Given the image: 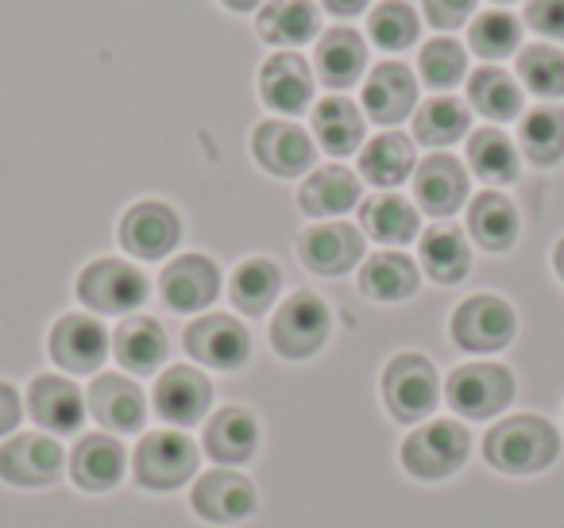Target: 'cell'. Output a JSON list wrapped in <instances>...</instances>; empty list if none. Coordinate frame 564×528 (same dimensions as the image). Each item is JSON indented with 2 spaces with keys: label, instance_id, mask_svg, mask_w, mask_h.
I'll list each match as a JSON object with an SVG mask.
<instances>
[{
  "label": "cell",
  "instance_id": "obj_1",
  "mask_svg": "<svg viewBox=\"0 0 564 528\" xmlns=\"http://www.w3.org/2000/svg\"><path fill=\"white\" fill-rule=\"evenodd\" d=\"M484 455L507 474L545 471L556 459V428L545 417H507L487 432Z\"/></svg>",
  "mask_w": 564,
  "mask_h": 528
},
{
  "label": "cell",
  "instance_id": "obj_2",
  "mask_svg": "<svg viewBox=\"0 0 564 528\" xmlns=\"http://www.w3.org/2000/svg\"><path fill=\"white\" fill-rule=\"evenodd\" d=\"M468 428L460 420H430L402 443V463L417 479H448L468 459Z\"/></svg>",
  "mask_w": 564,
  "mask_h": 528
},
{
  "label": "cell",
  "instance_id": "obj_3",
  "mask_svg": "<svg viewBox=\"0 0 564 528\" xmlns=\"http://www.w3.org/2000/svg\"><path fill=\"white\" fill-rule=\"evenodd\" d=\"M78 297L94 312L120 317V312H132L148 301V278L135 266L120 263V258H97V263H89L82 271Z\"/></svg>",
  "mask_w": 564,
  "mask_h": 528
},
{
  "label": "cell",
  "instance_id": "obj_4",
  "mask_svg": "<svg viewBox=\"0 0 564 528\" xmlns=\"http://www.w3.org/2000/svg\"><path fill=\"white\" fill-rule=\"evenodd\" d=\"M445 397H448V405H453L456 413H464L468 420H487L510 405V397H514V378H510L507 366L468 363L448 374Z\"/></svg>",
  "mask_w": 564,
  "mask_h": 528
},
{
  "label": "cell",
  "instance_id": "obj_5",
  "mask_svg": "<svg viewBox=\"0 0 564 528\" xmlns=\"http://www.w3.org/2000/svg\"><path fill=\"white\" fill-rule=\"evenodd\" d=\"M437 371L422 355H399L383 371V402L394 420H422L437 409Z\"/></svg>",
  "mask_w": 564,
  "mask_h": 528
},
{
  "label": "cell",
  "instance_id": "obj_6",
  "mask_svg": "<svg viewBox=\"0 0 564 528\" xmlns=\"http://www.w3.org/2000/svg\"><path fill=\"white\" fill-rule=\"evenodd\" d=\"M329 336V309L317 294H294L282 301L279 317L271 324V343L286 359H310Z\"/></svg>",
  "mask_w": 564,
  "mask_h": 528
},
{
  "label": "cell",
  "instance_id": "obj_7",
  "mask_svg": "<svg viewBox=\"0 0 564 528\" xmlns=\"http://www.w3.org/2000/svg\"><path fill=\"white\" fill-rule=\"evenodd\" d=\"M132 466L148 490H174L197 471V448L182 432H151L135 448Z\"/></svg>",
  "mask_w": 564,
  "mask_h": 528
},
{
  "label": "cell",
  "instance_id": "obj_8",
  "mask_svg": "<svg viewBox=\"0 0 564 528\" xmlns=\"http://www.w3.org/2000/svg\"><path fill=\"white\" fill-rule=\"evenodd\" d=\"M510 336H514V309L502 297H468L453 312V340L464 351H499L510 343Z\"/></svg>",
  "mask_w": 564,
  "mask_h": 528
},
{
  "label": "cell",
  "instance_id": "obj_9",
  "mask_svg": "<svg viewBox=\"0 0 564 528\" xmlns=\"http://www.w3.org/2000/svg\"><path fill=\"white\" fill-rule=\"evenodd\" d=\"M182 235V220L171 205L140 201L120 220V248L135 258H163L174 251Z\"/></svg>",
  "mask_w": 564,
  "mask_h": 528
},
{
  "label": "cell",
  "instance_id": "obj_10",
  "mask_svg": "<svg viewBox=\"0 0 564 528\" xmlns=\"http://www.w3.org/2000/svg\"><path fill=\"white\" fill-rule=\"evenodd\" d=\"M186 351L205 366L236 371V366L248 363L251 336L236 317H197L186 328Z\"/></svg>",
  "mask_w": 564,
  "mask_h": 528
},
{
  "label": "cell",
  "instance_id": "obj_11",
  "mask_svg": "<svg viewBox=\"0 0 564 528\" xmlns=\"http://www.w3.org/2000/svg\"><path fill=\"white\" fill-rule=\"evenodd\" d=\"M63 474V448L51 436H12L0 448V479L12 486H51Z\"/></svg>",
  "mask_w": 564,
  "mask_h": 528
},
{
  "label": "cell",
  "instance_id": "obj_12",
  "mask_svg": "<svg viewBox=\"0 0 564 528\" xmlns=\"http://www.w3.org/2000/svg\"><path fill=\"white\" fill-rule=\"evenodd\" d=\"M251 151H256L259 166L274 178H294L314 166V143L299 124L286 120H263L251 135Z\"/></svg>",
  "mask_w": 564,
  "mask_h": 528
},
{
  "label": "cell",
  "instance_id": "obj_13",
  "mask_svg": "<svg viewBox=\"0 0 564 528\" xmlns=\"http://www.w3.org/2000/svg\"><path fill=\"white\" fill-rule=\"evenodd\" d=\"M194 513L213 525H236L256 513V486L236 471H209L194 486Z\"/></svg>",
  "mask_w": 564,
  "mask_h": 528
},
{
  "label": "cell",
  "instance_id": "obj_14",
  "mask_svg": "<svg viewBox=\"0 0 564 528\" xmlns=\"http://www.w3.org/2000/svg\"><path fill=\"white\" fill-rule=\"evenodd\" d=\"M109 355V336L94 317H63L51 332V359L70 374H94Z\"/></svg>",
  "mask_w": 564,
  "mask_h": 528
},
{
  "label": "cell",
  "instance_id": "obj_15",
  "mask_svg": "<svg viewBox=\"0 0 564 528\" xmlns=\"http://www.w3.org/2000/svg\"><path fill=\"white\" fill-rule=\"evenodd\" d=\"M220 274L205 255H182L159 278V294H163L166 309L174 312H202L205 305L217 297Z\"/></svg>",
  "mask_w": 564,
  "mask_h": 528
},
{
  "label": "cell",
  "instance_id": "obj_16",
  "mask_svg": "<svg viewBox=\"0 0 564 528\" xmlns=\"http://www.w3.org/2000/svg\"><path fill=\"white\" fill-rule=\"evenodd\" d=\"M213 402V386L202 371L194 366H171L163 378L155 382V413L178 428H189L205 417Z\"/></svg>",
  "mask_w": 564,
  "mask_h": 528
},
{
  "label": "cell",
  "instance_id": "obj_17",
  "mask_svg": "<svg viewBox=\"0 0 564 528\" xmlns=\"http://www.w3.org/2000/svg\"><path fill=\"white\" fill-rule=\"evenodd\" d=\"M302 263L314 274H345L360 263L364 255V235L352 224H314L302 232L299 240Z\"/></svg>",
  "mask_w": 564,
  "mask_h": 528
},
{
  "label": "cell",
  "instance_id": "obj_18",
  "mask_svg": "<svg viewBox=\"0 0 564 528\" xmlns=\"http://www.w3.org/2000/svg\"><path fill=\"white\" fill-rule=\"evenodd\" d=\"M89 413L109 432H140L143 417H148L140 386L132 378H124V374H101V378H94V386H89Z\"/></svg>",
  "mask_w": 564,
  "mask_h": 528
},
{
  "label": "cell",
  "instance_id": "obj_19",
  "mask_svg": "<svg viewBox=\"0 0 564 528\" xmlns=\"http://www.w3.org/2000/svg\"><path fill=\"white\" fill-rule=\"evenodd\" d=\"M414 197L430 217H453L468 197V174L453 155H430L414 170Z\"/></svg>",
  "mask_w": 564,
  "mask_h": 528
},
{
  "label": "cell",
  "instance_id": "obj_20",
  "mask_svg": "<svg viewBox=\"0 0 564 528\" xmlns=\"http://www.w3.org/2000/svg\"><path fill=\"white\" fill-rule=\"evenodd\" d=\"M28 409H32L35 425L58 436L78 432L82 420H86V402H82L78 386L70 378H58V374H43V378L32 382Z\"/></svg>",
  "mask_w": 564,
  "mask_h": 528
},
{
  "label": "cell",
  "instance_id": "obj_21",
  "mask_svg": "<svg viewBox=\"0 0 564 528\" xmlns=\"http://www.w3.org/2000/svg\"><path fill=\"white\" fill-rule=\"evenodd\" d=\"M417 101V81L402 63H379L364 86V109L379 124H399Z\"/></svg>",
  "mask_w": 564,
  "mask_h": 528
},
{
  "label": "cell",
  "instance_id": "obj_22",
  "mask_svg": "<svg viewBox=\"0 0 564 528\" xmlns=\"http://www.w3.org/2000/svg\"><path fill=\"white\" fill-rule=\"evenodd\" d=\"M259 94L274 112H302L314 97V74L299 55H271L259 74Z\"/></svg>",
  "mask_w": 564,
  "mask_h": 528
},
{
  "label": "cell",
  "instance_id": "obj_23",
  "mask_svg": "<svg viewBox=\"0 0 564 528\" xmlns=\"http://www.w3.org/2000/svg\"><path fill=\"white\" fill-rule=\"evenodd\" d=\"M70 479L89 494L112 490L124 479V448L109 436H86L70 451Z\"/></svg>",
  "mask_w": 564,
  "mask_h": 528
},
{
  "label": "cell",
  "instance_id": "obj_24",
  "mask_svg": "<svg viewBox=\"0 0 564 528\" xmlns=\"http://www.w3.org/2000/svg\"><path fill=\"white\" fill-rule=\"evenodd\" d=\"M259 448V425L248 409L228 405L217 409V417L205 425V451L217 463H248Z\"/></svg>",
  "mask_w": 564,
  "mask_h": 528
},
{
  "label": "cell",
  "instance_id": "obj_25",
  "mask_svg": "<svg viewBox=\"0 0 564 528\" xmlns=\"http://www.w3.org/2000/svg\"><path fill=\"white\" fill-rule=\"evenodd\" d=\"M364 63H368V51L352 28H333L317 43V78L329 89H348L352 81H360Z\"/></svg>",
  "mask_w": 564,
  "mask_h": 528
},
{
  "label": "cell",
  "instance_id": "obj_26",
  "mask_svg": "<svg viewBox=\"0 0 564 528\" xmlns=\"http://www.w3.org/2000/svg\"><path fill=\"white\" fill-rule=\"evenodd\" d=\"M360 201V182L345 166H322L306 178L299 205L306 217H340Z\"/></svg>",
  "mask_w": 564,
  "mask_h": 528
},
{
  "label": "cell",
  "instance_id": "obj_27",
  "mask_svg": "<svg viewBox=\"0 0 564 528\" xmlns=\"http://www.w3.org/2000/svg\"><path fill=\"white\" fill-rule=\"evenodd\" d=\"M112 351L132 374H155L166 359V336L151 317H128L112 336Z\"/></svg>",
  "mask_w": 564,
  "mask_h": 528
},
{
  "label": "cell",
  "instance_id": "obj_28",
  "mask_svg": "<svg viewBox=\"0 0 564 528\" xmlns=\"http://www.w3.org/2000/svg\"><path fill=\"white\" fill-rule=\"evenodd\" d=\"M314 135L333 158L352 155L364 143V117L348 97H325L314 109Z\"/></svg>",
  "mask_w": 564,
  "mask_h": 528
},
{
  "label": "cell",
  "instance_id": "obj_29",
  "mask_svg": "<svg viewBox=\"0 0 564 528\" xmlns=\"http://www.w3.org/2000/svg\"><path fill=\"white\" fill-rule=\"evenodd\" d=\"M468 232L484 251H510L518 240V212L502 194H479L468 205Z\"/></svg>",
  "mask_w": 564,
  "mask_h": 528
},
{
  "label": "cell",
  "instance_id": "obj_30",
  "mask_svg": "<svg viewBox=\"0 0 564 528\" xmlns=\"http://www.w3.org/2000/svg\"><path fill=\"white\" fill-rule=\"evenodd\" d=\"M317 32V9L310 0H271L259 12V35L274 47H299L314 40Z\"/></svg>",
  "mask_w": 564,
  "mask_h": 528
},
{
  "label": "cell",
  "instance_id": "obj_31",
  "mask_svg": "<svg viewBox=\"0 0 564 528\" xmlns=\"http://www.w3.org/2000/svg\"><path fill=\"white\" fill-rule=\"evenodd\" d=\"M360 289L376 301H402L417 289V266L399 251H379L364 263Z\"/></svg>",
  "mask_w": 564,
  "mask_h": 528
},
{
  "label": "cell",
  "instance_id": "obj_32",
  "mask_svg": "<svg viewBox=\"0 0 564 528\" xmlns=\"http://www.w3.org/2000/svg\"><path fill=\"white\" fill-rule=\"evenodd\" d=\"M414 170V143L406 135H376L360 155V174L376 186H399Z\"/></svg>",
  "mask_w": 564,
  "mask_h": 528
},
{
  "label": "cell",
  "instance_id": "obj_33",
  "mask_svg": "<svg viewBox=\"0 0 564 528\" xmlns=\"http://www.w3.org/2000/svg\"><path fill=\"white\" fill-rule=\"evenodd\" d=\"M468 101L471 109L479 112V117L487 120H514L518 112H522V89L514 86V78L502 70H495V66H484V70L471 74L468 81Z\"/></svg>",
  "mask_w": 564,
  "mask_h": 528
},
{
  "label": "cell",
  "instance_id": "obj_34",
  "mask_svg": "<svg viewBox=\"0 0 564 528\" xmlns=\"http://www.w3.org/2000/svg\"><path fill=\"white\" fill-rule=\"evenodd\" d=\"M282 274L271 258H248V263L236 266L232 274V305L248 317H259V312L271 309V301L279 297Z\"/></svg>",
  "mask_w": 564,
  "mask_h": 528
},
{
  "label": "cell",
  "instance_id": "obj_35",
  "mask_svg": "<svg viewBox=\"0 0 564 528\" xmlns=\"http://www.w3.org/2000/svg\"><path fill=\"white\" fill-rule=\"evenodd\" d=\"M422 266L430 271L433 282H460L471 266V251L468 240H464L456 228H433V232L422 235Z\"/></svg>",
  "mask_w": 564,
  "mask_h": 528
},
{
  "label": "cell",
  "instance_id": "obj_36",
  "mask_svg": "<svg viewBox=\"0 0 564 528\" xmlns=\"http://www.w3.org/2000/svg\"><path fill=\"white\" fill-rule=\"evenodd\" d=\"M360 224L368 228L379 243H406L417 235V212H414V205H406L402 197L383 194L364 205Z\"/></svg>",
  "mask_w": 564,
  "mask_h": 528
},
{
  "label": "cell",
  "instance_id": "obj_37",
  "mask_svg": "<svg viewBox=\"0 0 564 528\" xmlns=\"http://www.w3.org/2000/svg\"><path fill=\"white\" fill-rule=\"evenodd\" d=\"M464 132H468V112H464V105L453 101V97H433L414 117V135L425 147H448V143H456Z\"/></svg>",
  "mask_w": 564,
  "mask_h": 528
},
{
  "label": "cell",
  "instance_id": "obj_38",
  "mask_svg": "<svg viewBox=\"0 0 564 528\" xmlns=\"http://www.w3.org/2000/svg\"><path fill=\"white\" fill-rule=\"evenodd\" d=\"M468 163L479 178L487 182H514L518 178V151L514 143L507 140L495 128H484V132H471L468 140Z\"/></svg>",
  "mask_w": 564,
  "mask_h": 528
},
{
  "label": "cell",
  "instance_id": "obj_39",
  "mask_svg": "<svg viewBox=\"0 0 564 528\" xmlns=\"http://www.w3.org/2000/svg\"><path fill=\"white\" fill-rule=\"evenodd\" d=\"M522 151L530 163L553 166L564 158V112L561 109H533L522 120Z\"/></svg>",
  "mask_w": 564,
  "mask_h": 528
},
{
  "label": "cell",
  "instance_id": "obj_40",
  "mask_svg": "<svg viewBox=\"0 0 564 528\" xmlns=\"http://www.w3.org/2000/svg\"><path fill=\"white\" fill-rule=\"evenodd\" d=\"M518 74L538 97H564V55L545 43L518 55Z\"/></svg>",
  "mask_w": 564,
  "mask_h": 528
},
{
  "label": "cell",
  "instance_id": "obj_41",
  "mask_svg": "<svg viewBox=\"0 0 564 528\" xmlns=\"http://www.w3.org/2000/svg\"><path fill=\"white\" fill-rule=\"evenodd\" d=\"M468 40L479 58H507L518 51L522 28H518V20L507 16V12H484V16L471 24Z\"/></svg>",
  "mask_w": 564,
  "mask_h": 528
},
{
  "label": "cell",
  "instance_id": "obj_42",
  "mask_svg": "<svg viewBox=\"0 0 564 528\" xmlns=\"http://www.w3.org/2000/svg\"><path fill=\"white\" fill-rule=\"evenodd\" d=\"M371 40L387 51H402L417 40V16L410 12V4L402 0H383L376 12H371Z\"/></svg>",
  "mask_w": 564,
  "mask_h": 528
},
{
  "label": "cell",
  "instance_id": "obj_43",
  "mask_svg": "<svg viewBox=\"0 0 564 528\" xmlns=\"http://www.w3.org/2000/svg\"><path fill=\"white\" fill-rule=\"evenodd\" d=\"M417 66H422V78L430 81L433 89H448V86H456V81L464 78V66H468V63H464L460 43L433 40V43H425Z\"/></svg>",
  "mask_w": 564,
  "mask_h": 528
},
{
  "label": "cell",
  "instance_id": "obj_44",
  "mask_svg": "<svg viewBox=\"0 0 564 528\" xmlns=\"http://www.w3.org/2000/svg\"><path fill=\"white\" fill-rule=\"evenodd\" d=\"M525 20L533 32L549 35V40H564V0H530Z\"/></svg>",
  "mask_w": 564,
  "mask_h": 528
},
{
  "label": "cell",
  "instance_id": "obj_45",
  "mask_svg": "<svg viewBox=\"0 0 564 528\" xmlns=\"http://www.w3.org/2000/svg\"><path fill=\"white\" fill-rule=\"evenodd\" d=\"M471 9H476V0H425V16H430V24L445 28V32L468 24Z\"/></svg>",
  "mask_w": 564,
  "mask_h": 528
},
{
  "label": "cell",
  "instance_id": "obj_46",
  "mask_svg": "<svg viewBox=\"0 0 564 528\" xmlns=\"http://www.w3.org/2000/svg\"><path fill=\"white\" fill-rule=\"evenodd\" d=\"M20 420V397L17 389L9 386V382H0V436L12 432Z\"/></svg>",
  "mask_w": 564,
  "mask_h": 528
},
{
  "label": "cell",
  "instance_id": "obj_47",
  "mask_svg": "<svg viewBox=\"0 0 564 528\" xmlns=\"http://www.w3.org/2000/svg\"><path fill=\"white\" fill-rule=\"evenodd\" d=\"M333 16H356V12L368 9V0H322Z\"/></svg>",
  "mask_w": 564,
  "mask_h": 528
},
{
  "label": "cell",
  "instance_id": "obj_48",
  "mask_svg": "<svg viewBox=\"0 0 564 528\" xmlns=\"http://www.w3.org/2000/svg\"><path fill=\"white\" fill-rule=\"evenodd\" d=\"M553 271L561 274V282H564V240H561V243H556V248H553Z\"/></svg>",
  "mask_w": 564,
  "mask_h": 528
},
{
  "label": "cell",
  "instance_id": "obj_49",
  "mask_svg": "<svg viewBox=\"0 0 564 528\" xmlns=\"http://www.w3.org/2000/svg\"><path fill=\"white\" fill-rule=\"evenodd\" d=\"M228 9H236V12H248V9H256L259 0H225Z\"/></svg>",
  "mask_w": 564,
  "mask_h": 528
},
{
  "label": "cell",
  "instance_id": "obj_50",
  "mask_svg": "<svg viewBox=\"0 0 564 528\" xmlns=\"http://www.w3.org/2000/svg\"><path fill=\"white\" fill-rule=\"evenodd\" d=\"M499 4H510V0H499Z\"/></svg>",
  "mask_w": 564,
  "mask_h": 528
}]
</instances>
